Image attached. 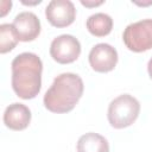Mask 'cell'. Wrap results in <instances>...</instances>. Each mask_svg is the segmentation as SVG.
I'll list each match as a JSON object with an SVG mask.
<instances>
[{"instance_id": "obj_14", "label": "cell", "mask_w": 152, "mask_h": 152, "mask_svg": "<svg viewBox=\"0 0 152 152\" xmlns=\"http://www.w3.org/2000/svg\"><path fill=\"white\" fill-rule=\"evenodd\" d=\"M81 4L86 7H96V6L102 5L103 1H84V0H81Z\"/></svg>"}, {"instance_id": "obj_9", "label": "cell", "mask_w": 152, "mask_h": 152, "mask_svg": "<svg viewBox=\"0 0 152 152\" xmlns=\"http://www.w3.org/2000/svg\"><path fill=\"white\" fill-rule=\"evenodd\" d=\"M31 122V110L23 103L14 102L6 107L4 112V124L13 131H23Z\"/></svg>"}, {"instance_id": "obj_10", "label": "cell", "mask_w": 152, "mask_h": 152, "mask_svg": "<svg viewBox=\"0 0 152 152\" xmlns=\"http://www.w3.org/2000/svg\"><path fill=\"white\" fill-rule=\"evenodd\" d=\"M76 148L77 152H109V144L103 135L88 132L80 137Z\"/></svg>"}, {"instance_id": "obj_6", "label": "cell", "mask_w": 152, "mask_h": 152, "mask_svg": "<svg viewBox=\"0 0 152 152\" xmlns=\"http://www.w3.org/2000/svg\"><path fill=\"white\" fill-rule=\"evenodd\" d=\"M48 21L55 27H66L75 21L76 8L69 0H52L45 8Z\"/></svg>"}, {"instance_id": "obj_1", "label": "cell", "mask_w": 152, "mask_h": 152, "mask_svg": "<svg viewBox=\"0 0 152 152\" xmlns=\"http://www.w3.org/2000/svg\"><path fill=\"white\" fill-rule=\"evenodd\" d=\"M12 68V88L24 100L34 99L42 88L43 63L38 55L23 52L14 57Z\"/></svg>"}, {"instance_id": "obj_4", "label": "cell", "mask_w": 152, "mask_h": 152, "mask_svg": "<svg viewBox=\"0 0 152 152\" xmlns=\"http://www.w3.org/2000/svg\"><path fill=\"white\" fill-rule=\"evenodd\" d=\"M126 48L133 52L152 49V19H142L129 24L122 33Z\"/></svg>"}, {"instance_id": "obj_3", "label": "cell", "mask_w": 152, "mask_h": 152, "mask_svg": "<svg viewBox=\"0 0 152 152\" xmlns=\"http://www.w3.org/2000/svg\"><path fill=\"white\" fill-rule=\"evenodd\" d=\"M139 113V101L129 94H121L109 103L107 118L112 127L121 129L131 126L138 119Z\"/></svg>"}, {"instance_id": "obj_13", "label": "cell", "mask_w": 152, "mask_h": 152, "mask_svg": "<svg viewBox=\"0 0 152 152\" xmlns=\"http://www.w3.org/2000/svg\"><path fill=\"white\" fill-rule=\"evenodd\" d=\"M0 5H1V17H5V15L7 14V12L11 11L12 2H11V1H6V0H4V1L0 2Z\"/></svg>"}, {"instance_id": "obj_12", "label": "cell", "mask_w": 152, "mask_h": 152, "mask_svg": "<svg viewBox=\"0 0 152 152\" xmlns=\"http://www.w3.org/2000/svg\"><path fill=\"white\" fill-rule=\"evenodd\" d=\"M19 39L15 33V30L12 24H1L0 25V53H7L12 51Z\"/></svg>"}, {"instance_id": "obj_7", "label": "cell", "mask_w": 152, "mask_h": 152, "mask_svg": "<svg viewBox=\"0 0 152 152\" xmlns=\"http://www.w3.org/2000/svg\"><path fill=\"white\" fill-rule=\"evenodd\" d=\"M89 64L96 72H109L118 63V51L107 43H99L94 45L88 56Z\"/></svg>"}, {"instance_id": "obj_15", "label": "cell", "mask_w": 152, "mask_h": 152, "mask_svg": "<svg viewBox=\"0 0 152 152\" xmlns=\"http://www.w3.org/2000/svg\"><path fill=\"white\" fill-rule=\"evenodd\" d=\"M147 71H148V75L151 77V80H152V57L150 58V61L147 63Z\"/></svg>"}, {"instance_id": "obj_2", "label": "cell", "mask_w": 152, "mask_h": 152, "mask_svg": "<svg viewBox=\"0 0 152 152\" xmlns=\"http://www.w3.org/2000/svg\"><path fill=\"white\" fill-rule=\"evenodd\" d=\"M84 84L77 74L63 72L55 77L46 90L43 103L51 113L64 114L71 112L83 95Z\"/></svg>"}, {"instance_id": "obj_16", "label": "cell", "mask_w": 152, "mask_h": 152, "mask_svg": "<svg viewBox=\"0 0 152 152\" xmlns=\"http://www.w3.org/2000/svg\"><path fill=\"white\" fill-rule=\"evenodd\" d=\"M134 4H137L139 6H148V5H152V0H150L147 2H138V1H134Z\"/></svg>"}, {"instance_id": "obj_5", "label": "cell", "mask_w": 152, "mask_h": 152, "mask_svg": "<svg viewBox=\"0 0 152 152\" xmlns=\"http://www.w3.org/2000/svg\"><path fill=\"white\" fill-rule=\"evenodd\" d=\"M81 55V44L71 34H61L56 37L50 45V56L59 64H70Z\"/></svg>"}, {"instance_id": "obj_11", "label": "cell", "mask_w": 152, "mask_h": 152, "mask_svg": "<svg viewBox=\"0 0 152 152\" xmlns=\"http://www.w3.org/2000/svg\"><path fill=\"white\" fill-rule=\"evenodd\" d=\"M87 28L95 37H104L112 32L113 19L106 13H95L87 19Z\"/></svg>"}, {"instance_id": "obj_8", "label": "cell", "mask_w": 152, "mask_h": 152, "mask_svg": "<svg viewBox=\"0 0 152 152\" xmlns=\"http://www.w3.org/2000/svg\"><path fill=\"white\" fill-rule=\"evenodd\" d=\"M12 25L20 42H32L40 34V20L32 12H20L15 15Z\"/></svg>"}]
</instances>
